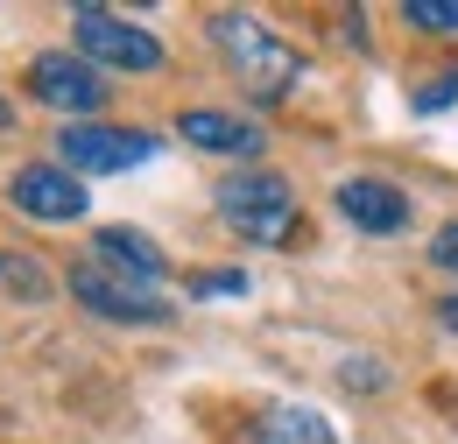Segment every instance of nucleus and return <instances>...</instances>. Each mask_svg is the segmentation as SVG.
<instances>
[{"label":"nucleus","instance_id":"obj_1","mask_svg":"<svg viewBox=\"0 0 458 444\" xmlns=\"http://www.w3.org/2000/svg\"><path fill=\"white\" fill-rule=\"evenodd\" d=\"M205 36H212V50L226 56V71L240 78V92L254 99V107H283L289 92L303 85V50L276 36L261 14H240V7H219L212 21H205Z\"/></svg>","mask_w":458,"mask_h":444},{"label":"nucleus","instance_id":"obj_2","mask_svg":"<svg viewBox=\"0 0 458 444\" xmlns=\"http://www.w3.org/2000/svg\"><path fill=\"white\" fill-rule=\"evenodd\" d=\"M212 198H219V219L254 247H289L303 226V205H296L289 176H276V169H233Z\"/></svg>","mask_w":458,"mask_h":444},{"label":"nucleus","instance_id":"obj_3","mask_svg":"<svg viewBox=\"0 0 458 444\" xmlns=\"http://www.w3.org/2000/svg\"><path fill=\"white\" fill-rule=\"evenodd\" d=\"M71 36H78V56L85 64H99V71H127V78H148V71H163L170 50H163V36L156 29H141V21H127L114 7H71Z\"/></svg>","mask_w":458,"mask_h":444},{"label":"nucleus","instance_id":"obj_4","mask_svg":"<svg viewBox=\"0 0 458 444\" xmlns=\"http://www.w3.org/2000/svg\"><path fill=\"white\" fill-rule=\"evenodd\" d=\"M156 134L148 127H106V120H71L57 134V163L85 184V176H127V169L156 163Z\"/></svg>","mask_w":458,"mask_h":444},{"label":"nucleus","instance_id":"obj_5","mask_svg":"<svg viewBox=\"0 0 458 444\" xmlns=\"http://www.w3.org/2000/svg\"><path fill=\"white\" fill-rule=\"evenodd\" d=\"M29 99L50 107V113H64V127H71V120H92L114 92H106V71L85 64L78 50H43L36 64H29Z\"/></svg>","mask_w":458,"mask_h":444},{"label":"nucleus","instance_id":"obj_6","mask_svg":"<svg viewBox=\"0 0 458 444\" xmlns=\"http://www.w3.org/2000/svg\"><path fill=\"white\" fill-rule=\"evenodd\" d=\"M71 296L92 311V318H106V325H148V332H163L176 311L163 303V289H141V282L114 276L106 261H78L71 269Z\"/></svg>","mask_w":458,"mask_h":444},{"label":"nucleus","instance_id":"obj_7","mask_svg":"<svg viewBox=\"0 0 458 444\" xmlns=\"http://www.w3.org/2000/svg\"><path fill=\"white\" fill-rule=\"evenodd\" d=\"M332 205H339V219L352 233H367V240H395L416 226V205H409V191L388 184V176H345L339 191H332Z\"/></svg>","mask_w":458,"mask_h":444},{"label":"nucleus","instance_id":"obj_8","mask_svg":"<svg viewBox=\"0 0 458 444\" xmlns=\"http://www.w3.org/2000/svg\"><path fill=\"white\" fill-rule=\"evenodd\" d=\"M7 198H14L21 219H43V226H71V219H85V205H92L85 184L64 163H21L14 184H7Z\"/></svg>","mask_w":458,"mask_h":444},{"label":"nucleus","instance_id":"obj_9","mask_svg":"<svg viewBox=\"0 0 458 444\" xmlns=\"http://www.w3.org/2000/svg\"><path fill=\"white\" fill-rule=\"evenodd\" d=\"M176 141L183 149H205V156H226V163H254V169H261V149H268V134L247 113H219V107L176 113Z\"/></svg>","mask_w":458,"mask_h":444},{"label":"nucleus","instance_id":"obj_10","mask_svg":"<svg viewBox=\"0 0 458 444\" xmlns=\"http://www.w3.org/2000/svg\"><path fill=\"white\" fill-rule=\"evenodd\" d=\"M92 261H106L114 276L141 282V289H156V282L170 276V254H163L148 233H134V226H99V233H92Z\"/></svg>","mask_w":458,"mask_h":444},{"label":"nucleus","instance_id":"obj_11","mask_svg":"<svg viewBox=\"0 0 458 444\" xmlns=\"http://www.w3.org/2000/svg\"><path fill=\"white\" fill-rule=\"evenodd\" d=\"M254 444H339V431H332V416L310 409V402H276V409H261Z\"/></svg>","mask_w":458,"mask_h":444},{"label":"nucleus","instance_id":"obj_12","mask_svg":"<svg viewBox=\"0 0 458 444\" xmlns=\"http://www.w3.org/2000/svg\"><path fill=\"white\" fill-rule=\"evenodd\" d=\"M0 289H7V296H21V303H43V296H50V276H43V261H36V254L0 247Z\"/></svg>","mask_w":458,"mask_h":444},{"label":"nucleus","instance_id":"obj_13","mask_svg":"<svg viewBox=\"0 0 458 444\" xmlns=\"http://www.w3.org/2000/svg\"><path fill=\"white\" fill-rule=\"evenodd\" d=\"M402 21L423 36H458V0H402Z\"/></svg>","mask_w":458,"mask_h":444},{"label":"nucleus","instance_id":"obj_14","mask_svg":"<svg viewBox=\"0 0 458 444\" xmlns=\"http://www.w3.org/2000/svg\"><path fill=\"white\" fill-rule=\"evenodd\" d=\"M339 381H345V388H360V395H381V388H388V367L352 353V360H339Z\"/></svg>","mask_w":458,"mask_h":444},{"label":"nucleus","instance_id":"obj_15","mask_svg":"<svg viewBox=\"0 0 458 444\" xmlns=\"http://www.w3.org/2000/svg\"><path fill=\"white\" fill-rule=\"evenodd\" d=\"M452 99H458V71H437V78L416 85V113H445Z\"/></svg>","mask_w":458,"mask_h":444},{"label":"nucleus","instance_id":"obj_16","mask_svg":"<svg viewBox=\"0 0 458 444\" xmlns=\"http://www.w3.org/2000/svg\"><path fill=\"white\" fill-rule=\"evenodd\" d=\"M430 269H445V276H458V219H445L437 233H430Z\"/></svg>","mask_w":458,"mask_h":444},{"label":"nucleus","instance_id":"obj_17","mask_svg":"<svg viewBox=\"0 0 458 444\" xmlns=\"http://www.w3.org/2000/svg\"><path fill=\"white\" fill-rule=\"evenodd\" d=\"M191 296H247V276H240V269H226V276H198V282H191Z\"/></svg>","mask_w":458,"mask_h":444},{"label":"nucleus","instance_id":"obj_18","mask_svg":"<svg viewBox=\"0 0 458 444\" xmlns=\"http://www.w3.org/2000/svg\"><path fill=\"white\" fill-rule=\"evenodd\" d=\"M437 325H445V332H458V289H452V296H437Z\"/></svg>","mask_w":458,"mask_h":444},{"label":"nucleus","instance_id":"obj_19","mask_svg":"<svg viewBox=\"0 0 458 444\" xmlns=\"http://www.w3.org/2000/svg\"><path fill=\"white\" fill-rule=\"evenodd\" d=\"M7 127H14V107H7V99H0V134H7Z\"/></svg>","mask_w":458,"mask_h":444}]
</instances>
